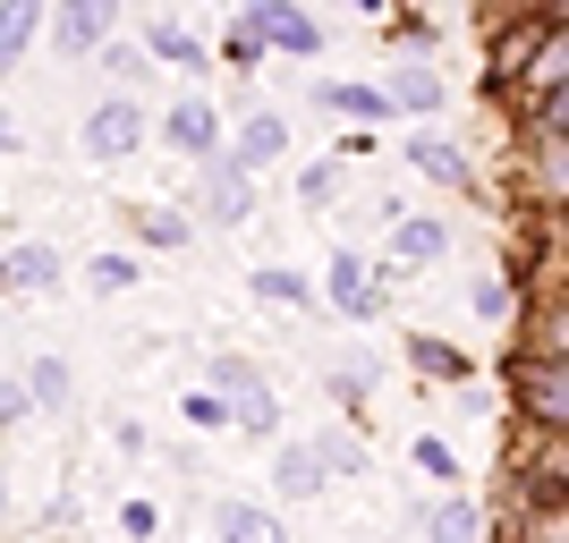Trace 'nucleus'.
Returning <instances> with one entry per match:
<instances>
[{
	"mask_svg": "<svg viewBox=\"0 0 569 543\" xmlns=\"http://www.w3.org/2000/svg\"><path fill=\"white\" fill-rule=\"evenodd\" d=\"M433 543H485V510H476L468 493H451L433 510Z\"/></svg>",
	"mask_w": 569,
	"mask_h": 543,
	"instance_id": "13",
	"label": "nucleus"
},
{
	"mask_svg": "<svg viewBox=\"0 0 569 543\" xmlns=\"http://www.w3.org/2000/svg\"><path fill=\"white\" fill-rule=\"evenodd\" d=\"M111 77H128V86H137V77H144V51H137V43H119V51H111Z\"/></svg>",
	"mask_w": 569,
	"mask_h": 543,
	"instance_id": "32",
	"label": "nucleus"
},
{
	"mask_svg": "<svg viewBox=\"0 0 569 543\" xmlns=\"http://www.w3.org/2000/svg\"><path fill=\"white\" fill-rule=\"evenodd\" d=\"M221 543H289V526L256 501H221Z\"/></svg>",
	"mask_w": 569,
	"mask_h": 543,
	"instance_id": "10",
	"label": "nucleus"
},
{
	"mask_svg": "<svg viewBox=\"0 0 569 543\" xmlns=\"http://www.w3.org/2000/svg\"><path fill=\"white\" fill-rule=\"evenodd\" d=\"M9 289H60V255L51 247H9Z\"/></svg>",
	"mask_w": 569,
	"mask_h": 543,
	"instance_id": "17",
	"label": "nucleus"
},
{
	"mask_svg": "<svg viewBox=\"0 0 569 543\" xmlns=\"http://www.w3.org/2000/svg\"><path fill=\"white\" fill-rule=\"evenodd\" d=\"M0 510H9V475H0Z\"/></svg>",
	"mask_w": 569,
	"mask_h": 543,
	"instance_id": "36",
	"label": "nucleus"
},
{
	"mask_svg": "<svg viewBox=\"0 0 569 543\" xmlns=\"http://www.w3.org/2000/svg\"><path fill=\"white\" fill-rule=\"evenodd\" d=\"M26 400H69V365H60V356H43V365H34V382H26Z\"/></svg>",
	"mask_w": 569,
	"mask_h": 543,
	"instance_id": "27",
	"label": "nucleus"
},
{
	"mask_svg": "<svg viewBox=\"0 0 569 543\" xmlns=\"http://www.w3.org/2000/svg\"><path fill=\"white\" fill-rule=\"evenodd\" d=\"M307 450H315L323 475H366V442H357V433H323V442H307Z\"/></svg>",
	"mask_w": 569,
	"mask_h": 543,
	"instance_id": "22",
	"label": "nucleus"
},
{
	"mask_svg": "<svg viewBox=\"0 0 569 543\" xmlns=\"http://www.w3.org/2000/svg\"><path fill=\"white\" fill-rule=\"evenodd\" d=\"M263 26V43H281V51H315L323 34H315V18H298V9H256Z\"/></svg>",
	"mask_w": 569,
	"mask_h": 543,
	"instance_id": "16",
	"label": "nucleus"
},
{
	"mask_svg": "<svg viewBox=\"0 0 569 543\" xmlns=\"http://www.w3.org/2000/svg\"><path fill=\"white\" fill-rule=\"evenodd\" d=\"M417 467H426V475H442V484H459V459H451L442 442H417Z\"/></svg>",
	"mask_w": 569,
	"mask_h": 543,
	"instance_id": "30",
	"label": "nucleus"
},
{
	"mask_svg": "<svg viewBox=\"0 0 569 543\" xmlns=\"http://www.w3.org/2000/svg\"><path fill=\"white\" fill-rule=\"evenodd\" d=\"M188 425H196V433H213V425H230V408H221L213 391H188Z\"/></svg>",
	"mask_w": 569,
	"mask_h": 543,
	"instance_id": "29",
	"label": "nucleus"
},
{
	"mask_svg": "<svg viewBox=\"0 0 569 543\" xmlns=\"http://www.w3.org/2000/svg\"><path fill=\"white\" fill-rule=\"evenodd\" d=\"M408 162L426 170V179H442V188H468V153L451 137H408Z\"/></svg>",
	"mask_w": 569,
	"mask_h": 543,
	"instance_id": "11",
	"label": "nucleus"
},
{
	"mask_svg": "<svg viewBox=\"0 0 569 543\" xmlns=\"http://www.w3.org/2000/svg\"><path fill=\"white\" fill-rule=\"evenodd\" d=\"M34 34H43V9H34V0H18V9H0V77L18 69V51L34 43Z\"/></svg>",
	"mask_w": 569,
	"mask_h": 543,
	"instance_id": "12",
	"label": "nucleus"
},
{
	"mask_svg": "<svg viewBox=\"0 0 569 543\" xmlns=\"http://www.w3.org/2000/svg\"><path fill=\"white\" fill-rule=\"evenodd\" d=\"M144 60H188V69H196V60H204V43H196V34H188V26H153V34H144Z\"/></svg>",
	"mask_w": 569,
	"mask_h": 543,
	"instance_id": "23",
	"label": "nucleus"
},
{
	"mask_svg": "<svg viewBox=\"0 0 569 543\" xmlns=\"http://www.w3.org/2000/svg\"><path fill=\"white\" fill-rule=\"evenodd\" d=\"M26 408H34V400H26V391H18V382H0V425H18V416H26Z\"/></svg>",
	"mask_w": 569,
	"mask_h": 543,
	"instance_id": "33",
	"label": "nucleus"
},
{
	"mask_svg": "<svg viewBox=\"0 0 569 543\" xmlns=\"http://www.w3.org/2000/svg\"><path fill=\"white\" fill-rule=\"evenodd\" d=\"M230 425L247 433V442H272V425H281V400L263 391V400H247V408H230Z\"/></svg>",
	"mask_w": 569,
	"mask_h": 543,
	"instance_id": "26",
	"label": "nucleus"
},
{
	"mask_svg": "<svg viewBox=\"0 0 569 543\" xmlns=\"http://www.w3.org/2000/svg\"><path fill=\"white\" fill-rule=\"evenodd\" d=\"M332 306H349V314H357V323H375V314H382V306H391V298H382V289H375V281H366V263H357V255H349V247H340V255H332Z\"/></svg>",
	"mask_w": 569,
	"mask_h": 543,
	"instance_id": "6",
	"label": "nucleus"
},
{
	"mask_svg": "<svg viewBox=\"0 0 569 543\" xmlns=\"http://www.w3.org/2000/svg\"><path fill=\"white\" fill-rule=\"evenodd\" d=\"M86 289H94V298H119V289H137V255H94V263H86Z\"/></svg>",
	"mask_w": 569,
	"mask_h": 543,
	"instance_id": "25",
	"label": "nucleus"
},
{
	"mask_svg": "<svg viewBox=\"0 0 569 543\" xmlns=\"http://www.w3.org/2000/svg\"><path fill=\"white\" fill-rule=\"evenodd\" d=\"M162 144H170V153H179V162H196V170H204V162H221V111H213V102H170V111H162Z\"/></svg>",
	"mask_w": 569,
	"mask_h": 543,
	"instance_id": "2",
	"label": "nucleus"
},
{
	"mask_svg": "<svg viewBox=\"0 0 569 543\" xmlns=\"http://www.w3.org/2000/svg\"><path fill=\"white\" fill-rule=\"evenodd\" d=\"M256 298H272V306H315V281H307V272H289V263H263Z\"/></svg>",
	"mask_w": 569,
	"mask_h": 543,
	"instance_id": "20",
	"label": "nucleus"
},
{
	"mask_svg": "<svg viewBox=\"0 0 569 543\" xmlns=\"http://www.w3.org/2000/svg\"><path fill=\"white\" fill-rule=\"evenodd\" d=\"M476 314H493V323H501V314H510V289L485 281V289H476Z\"/></svg>",
	"mask_w": 569,
	"mask_h": 543,
	"instance_id": "31",
	"label": "nucleus"
},
{
	"mask_svg": "<svg viewBox=\"0 0 569 543\" xmlns=\"http://www.w3.org/2000/svg\"><path fill=\"white\" fill-rule=\"evenodd\" d=\"M111 26H119L111 0H77V9H60V18H51V51H60V60L102 51V43H111Z\"/></svg>",
	"mask_w": 569,
	"mask_h": 543,
	"instance_id": "4",
	"label": "nucleus"
},
{
	"mask_svg": "<svg viewBox=\"0 0 569 543\" xmlns=\"http://www.w3.org/2000/svg\"><path fill=\"white\" fill-rule=\"evenodd\" d=\"M0 153H18V119L0 111Z\"/></svg>",
	"mask_w": 569,
	"mask_h": 543,
	"instance_id": "34",
	"label": "nucleus"
},
{
	"mask_svg": "<svg viewBox=\"0 0 569 543\" xmlns=\"http://www.w3.org/2000/svg\"><path fill=\"white\" fill-rule=\"evenodd\" d=\"M196 213L213 221V230H238V221L256 213V179H238L230 162H204L196 170Z\"/></svg>",
	"mask_w": 569,
	"mask_h": 543,
	"instance_id": "3",
	"label": "nucleus"
},
{
	"mask_svg": "<svg viewBox=\"0 0 569 543\" xmlns=\"http://www.w3.org/2000/svg\"><path fill=\"white\" fill-rule=\"evenodd\" d=\"M382 102H408V111H442V102H451V86H442L433 69H400Z\"/></svg>",
	"mask_w": 569,
	"mask_h": 543,
	"instance_id": "14",
	"label": "nucleus"
},
{
	"mask_svg": "<svg viewBox=\"0 0 569 543\" xmlns=\"http://www.w3.org/2000/svg\"><path fill=\"white\" fill-rule=\"evenodd\" d=\"M128 221H137V238H144V247H188V230H196V221H179L170 204H137Z\"/></svg>",
	"mask_w": 569,
	"mask_h": 543,
	"instance_id": "21",
	"label": "nucleus"
},
{
	"mask_svg": "<svg viewBox=\"0 0 569 543\" xmlns=\"http://www.w3.org/2000/svg\"><path fill=\"white\" fill-rule=\"evenodd\" d=\"M213 400H221V408L263 400V382H256V365H247V356H213Z\"/></svg>",
	"mask_w": 569,
	"mask_h": 543,
	"instance_id": "15",
	"label": "nucleus"
},
{
	"mask_svg": "<svg viewBox=\"0 0 569 543\" xmlns=\"http://www.w3.org/2000/svg\"><path fill=\"white\" fill-rule=\"evenodd\" d=\"M281 153H289V119H281V111H256L247 128H238V144L221 153V162H230L238 179H256V170H263V162H281Z\"/></svg>",
	"mask_w": 569,
	"mask_h": 543,
	"instance_id": "5",
	"label": "nucleus"
},
{
	"mask_svg": "<svg viewBox=\"0 0 569 543\" xmlns=\"http://www.w3.org/2000/svg\"><path fill=\"white\" fill-rule=\"evenodd\" d=\"M527 408H536V425H561V356L527 365Z\"/></svg>",
	"mask_w": 569,
	"mask_h": 543,
	"instance_id": "19",
	"label": "nucleus"
},
{
	"mask_svg": "<svg viewBox=\"0 0 569 543\" xmlns=\"http://www.w3.org/2000/svg\"><path fill=\"white\" fill-rule=\"evenodd\" d=\"M561 69H569V26L552 18L545 26V51L527 60V94H545V102H561Z\"/></svg>",
	"mask_w": 569,
	"mask_h": 543,
	"instance_id": "7",
	"label": "nucleus"
},
{
	"mask_svg": "<svg viewBox=\"0 0 569 543\" xmlns=\"http://www.w3.org/2000/svg\"><path fill=\"white\" fill-rule=\"evenodd\" d=\"M408 356H417L426 374H442V382H459V374H468V356H459L451 340H433V331H417V340H408Z\"/></svg>",
	"mask_w": 569,
	"mask_h": 543,
	"instance_id": "24",
	"label": "nucleus"
},
{
	"mask_svg": "<svg viewBox=\"0 0 569 543\" xmlns=\"http://www.w3.org/2000/svg\"><path fill=\"white\" fill-rule=\"evenodd\" d=\"M144 137H153V119L137 111L128 94H111V102H94L86 111V162H128V153H144Z\"/></svg>",
	"mask_w": 569,
	"mask_h": 543,
	"instance_id": "1",
	"label": "nucleus"
},
{
	"mask_svg": "<svg viewBox=\"0 0 569 543\" xmlns=\"http://www.w3.org/2000/svg\"><path fill=\"white\" fill-rule=\"evenodd\" d=\"M391 247H400V263H433L442 247H451V230L426 213H391Z\"/></svg>",
	"mask_w": 569,
	"mask_h": 543,
	"instance_id": "9",
	"label": "nucleus"
},
{
	"mask_svg": "<svg viewBox=\"0 0 569 543\" xmlns=\"http://www.w3.org/2000/svg\"><path fill=\"white\" fill-rule=\"evenodd\" d=\"M0 289H9V247H0Z\"/></svg>",
	"mask_w": 569,
	"mask_h": 543,
	"instance_id": "35",
	"label": "nucleus"
},
{
	"mask_svg": "<svg viewBox=\"0 0 569 543\" xmlns=\"http://www.w3.org/2000/svg\"><path fill=\"white\" fill-rule=\"evenodd\" d=\"M298 195H307V204H332L340 195V162H315L307 179H298Z\"/></svg>",
	"mask_w": 569,
	"mask_h": 543,
	"instance_id": "28",
	"label": "nucleus"
},
{
	"mask_svg": "<svg viewBox=\"0 0 569 543\" xmlns=\"http://www.w3.org/2000/svg\"><path fill=\"white\" fill-rule=\"evenodd\" d=\"M272 484H281V501H315L323 484H332V475L315 467V450H307V442H289L281 459H272Z\"/></svg>",
	"mask_w": 569,
	"mask_h": 543,
	"instance_id": "8",
	"label": "nucleus"
},
{
	"mask_svg": "<svg viewBox=\"0 0 569 543\" xmlns=\"http://www.w3.org/2000/svg\"><path fill=\"white\" fill-rule=\"evenodd\" d=\"M315 102H323V111H340V119H382V111H391L375 86H332V77L315 86Z\"/></svg>",
	"mask_w": 569,
	"mask_h": 543,
	"instance_id": "18",
	"label": "nucleus"
}]
</instances>
